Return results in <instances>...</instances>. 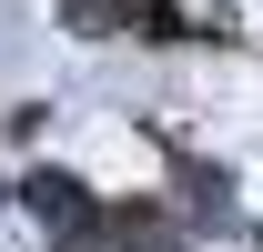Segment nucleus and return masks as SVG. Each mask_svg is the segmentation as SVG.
<instances>
[{
    "instance_id": "f257e3e1",
    "label": "nucleus",
    "mask_w": 263,
    "mask_h": 252,
    "mask_svg": "<svg viewBox=\"0 0 263 252\" xmlns=\"http://www.w3.org/2000/svg\"><path fill=\"white\" fill-rule=\"evenodd\" d=\"M21 212H31L51 242H101V232H111V212H101L71 172H31V182H21Z\"/></svg>"
},
{
    "instance_id": "f03ea898",
    "label": "nucleus",
    "mask_w": 263,
    "mask_h": 252,
    "mask_svg": "<svg viewBox=\"0 0 263 252\" xmlns=\"http://www.w3.org/2000/svg\"><path fill=\"white\" fill-rule=\"evenodd\" d=\"M111 252H182V232H172L152 202H132V212L111 222Z\"/></svg>"
},
{
    "instance_id": "7ed1b4c3",
    "label": "nucleus",
    "mask_w": 263,
    "mask_h": 252,
    "mask_svg": "<svg viewBox=\"0 0 263 252\" xmlns=\"http://www.w3.org/2000/svg\"><path fill=\"white\" fill-rule=\"evenodd\" d=\"M132 10H142V0H71V31H81V40H111V31H132Z\"/></svg>"
},
{
    "instance_id": "20e7f679",
    "label": "nucleus",
    "mask_w": 263,
    "mask_h": 252,
    "mask_svg": "<svg viewBox=\"0 0 263 252\" xmlns=\"http://www.w3.org/2000/svg\"><path fill=\"white\" fill-rule=\"evenodd\" d=\"M132 20H142V40H182V10H172V0H142Z\"/></svg>"
}]
</instances>
